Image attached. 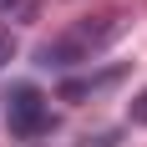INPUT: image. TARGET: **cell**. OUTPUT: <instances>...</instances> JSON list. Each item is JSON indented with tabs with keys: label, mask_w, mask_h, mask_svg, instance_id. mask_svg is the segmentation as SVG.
I'll return each mask as SVG.
<instances>
[{
	"label": "cell",
	"mask_w": 147,
	"mask_h": 147,
	"mask_svg": "<svg viewBox=\"0 0 147 147\" xmlns=\"http://www.w3.org/2000/svg\"><path fill=\"white\" fill-rule=\"evenodd\" d=\"M122 30H127V20H122V15L81 20V26H71L66 36H56V41L41 46V66H76V61H91L96 51H107V46L117 41Z\"/></svg>",
	"instance_id": "6da1fadb"
},
{
	"label": "cell",
	"mask_w": 147,
	"mask_h": 147,
	"mask_svg": "<svg viewBox=\"0 0 147 147\" xmlns=\"http://www.w3.org/2000/svg\"><path fill=\"white\" fill-rule=\"evenodd\" d=\"M51 127V112H46V96L36 86H20L10 96V132L15 137H41Z\"/></svg>",
	"instance_id": "7a4b0ae2"
},
{
	"label": "cell",
	"mask_w": 147,
	"mask_h": 147,
	"mask_svg": "<svg viewBox=\"0 0 147 147\" xmlns=\"http://www.w3.org/2000/svg\"><path fill=\"white\" fill-rule=\"evenodd\" d=\"M15 56V36H10V30H5V26H0V66H5V61H10Z\"/></svg>",
	"instance_id": "3957f363"
},
{
	"label": "cell",
	"mask_w": 147,
	"mask_h": 147,
	"mask_svg": "<svg viewBox=\"0 0 147 147\" xmlns=\"http://www.w3.org/2000/svg\"><path fill=\"white\" fill-rule=\"evenodd\" d=\"M30 5H36V0H0V15H10V10H20V15H30Z\"/></svg>",
	"instance_id": "277c9868"
},
{
	"label": "cell",
	"mask_w": 147,
	"mask_h": 147,
	"mask_svg": "<svg viewBox=\"0 0 147 147\" xmlns=\"http://www.w3.org/2000/svg\"><path fill=\"white\" fill-rule=\"evenodd\" d=\"M132 122H137V127H147V91L132 102Z\"/></svg>",
	"instance_id": "5b68a950"
}]
</instances>
